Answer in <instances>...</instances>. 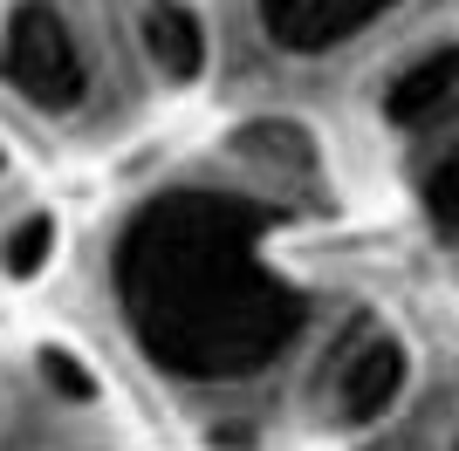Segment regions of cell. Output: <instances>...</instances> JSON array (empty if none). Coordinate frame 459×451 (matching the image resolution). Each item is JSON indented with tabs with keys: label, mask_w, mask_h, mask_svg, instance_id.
Returning <instances> with one entry per match:
<instances>
[{
	"label": "cell",
	"mask_w": 459,
	"mask_h": 451,
	"mask_svg": "<svg viewBox=\"0 0 459 451\" xmlns=\"http://www.w3.org/2000/svg\"><path fill=\"white\" fill-rule=\"evenodd\" d=\"M446 103H453V48L411 62V69L384 89V116H391L398 131H411V123H425V116H439Z\"/></svg>",
	"instance_id": "6"
},
{
	"label": "cell",
	"mask_w": 459,
	"mask_h": 451,
	"mask_svg": "<svg viewBox=\"0 0 459 451\" xmlns=\"http://www.w3.org/2000/svg\"><path fill=\"white\" fill-rule=\"evenodd\" d=\"M48 253H56V219H21L14 233H7V246H0V267H7L14 281H28V274L48 267Z\"/></svg>",
	"instance_id": "8"
},
{
	"label": "cell",
	"mask_w": 459,
	"mask_h": 451,
	"mask_svg": "<svg viewBox=\"0 0 459 451\" xmlns=\"http://www.w3.org/2000/svg\"><path fill=\"white\" fill-rule=\"evenodd\" d=\"M268 206L240 191H165L117 246V294L158 370L220 383L254 376L302 336L308 294L254 260Z\"/></svg>",
	"instance_id": "1"
},
{
	"label": "cell",
	"mask_w": 459,
	"mask_h": 451,
	"mask_svg": "<svg viewBox=\"0 0 459 451\" xmlns=\"http://www.w3.org/2000/svg\"><path fill=\"white\" fill-rule=\"evenodd\" d=\"M0 75H7V89L28 96L35 110H76L82 96H90V62H82L69 21H62L48 0H21L14 14H7Z\"/></svg>",
	"instance_id": "2"
},
{
	"label": "cell",
	"mask_w": 459,
	"mask_h": 451,
	"mask_svg": "<svg viewBox=\"0 0 459 451\" xmlns=\"http://www.w3.org/2000/svg\"><path fill=\"white\" fill-rule=\"evenodd\" d=\"M316 390H323V417H329V424L357 431V424H370L377 411L398 404V390H404V349L384 336V328L357 321V328L329 349Z\"/></svg>",
	"instance_id": "3"
},
{
	"label": "cell",
	"mask_w": 459,
	"mask_h": 451,
	"mask_svg": "<svg viewBox=\"0 0 459 451\" xmlns=\"http://www.w3.org/2000/svg\"><path fill=\"white\" fill-rule=\"evenodd\" d=\"M398 0H261V35L288 55H323L336 41L364 35Z\"/></svg>",
	"instance_id": "4"
},
{
	"label": "cell",
	"mask_w": 459,
	"mask_h": 451,
	"mask_svg": "<svg viewBox=\"0 0 459 451\" xmlns=\"http://www.w3.org/2000/svg\"><path fill=\"white\" fill-rule=\"evenodd\" d=\"M425 219H432V233L453 246V233H459V165L453 157H439V165L425 171Z\"/></svg>",
	"instance_id": "9"
},
{
	"label": "cell",
	"mask_w": 459,
	"mask_h": 451,
	"mask_svg": "<svg viewBox=\"0 0 459 451\" xmlns=\"http://www.w3.org/2000/svg\"><path fill=\"white\" fill-rule=\"evenodd\" d=\"M35 370H41V383H48L62 404H90L96 396V376L82 370V356H69V349H41Z\"/></svg>",
	"instance_id": "10"
},
{
	"label": "cell",
	"mask_w": 459,
	"mask_h": 451,
	"mask_svg": "<svg viewBox=\"0 0 459 451\" xmlns=\"http://www.w3.org/2000/svg\"><path fill=\"white\" fill-rule=\"evenodd\" d=\"M144 55L158 62V75H172V82H192V75H199L206 35H199L192 7H178V0H152V7H144Z\"/></svg>",
	"instance_id": "5"
},
{
	"label": "cell",
	"mask_w": 459,
	"mask_h": 451,
	"mask_svg": "<svg viewBox=\"0 0 459 451\" xmlns=\"http://www.w3.org/2000/svg\"><path fill=\"white\" fill-rule=\"evenodd\" d=\"M233 150L240 157H261V165L288 171V178H308L316 171V144H308V131H295V123H247V131L233 137Z\"/></svg>",
	"instance_id": "7"
},
{
	"label": "cell",
	"mask_w": 459,
	"mask_h": 451,
	"mask_svg": "<svg viewBox=\"0 0 459 451\" xmlns=\"http://www.w3.org/2000/svg\"><path fill=\"white\" fill-rule=\"evenodd\" d=\"M206 445H212V451H247V445H254V431H247V424H212Z\"/></svg>",
	"instance_id": "11"
}]
</instances>
